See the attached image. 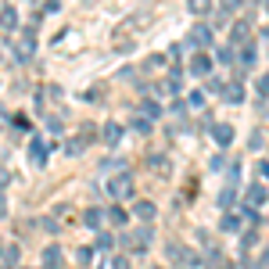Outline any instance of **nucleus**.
<instances>
[{"label":"nucleus","instance_id":"412c9836","mask_svg":"<svg viewBox=\"0 0 269 269\" xmlns=\"http://www.w3.org/2000/svg\"><path fill=\"white\" fill-rule=\"evenodd\" d=\"M262 94H269V75H262V86H258Z\"/></svg>","mask_w":269,"mask_h":269},{"label":"nucleus","instance_id":"ddd939ff","mask_svg":"<svg viewBox=\"0 0 269 269\" xmlns=\"http://www.w3.org/2000/svg\"><path fill=\"white\" fill-rule=\"evenodd\" d=\"M86 226H101V212H97V208L86 212Z\"/></svg>","mask_w":269,"mask_h":269},{"label":"nucleus","instance_id":"4468645a","mask_svg":"<svg viewBox=\"0 0 269 269\" xmlns=\"http://www.w3.org/2000/svg\"><path fill=\"white\" fill-rule=\"evenodd\" d=\"M90 255H94L90 248H79V258H75V262H79V265H90Z\"/></svg>","mask_w":269,"mask_h":269},{"label":"nucleus","instance_id":"0eeeda50","mask_svg":"<svg viewBox=\"0 0 269 269\" xmlns=\"http://www.w3.org/2000/svg\"><path fill=\"white\" fill-rule=\"evenodd\" d=\"M51 151V144H43V140H32V162L36 165H43V155Z\"/></svg>","mask_w":269,"mask_h":269},{"label":"nucleus","instance_id":"a211bd4d","mask_svg":"<svg viewBox=\"0 0 269 269\" xmlns=\"http://www.w3.org/2000/svg\"><path fill=\"white\" fill-rule=\"evenodd\" d=\"M111 269H129V262L126 258H111Z\"/></svg>","mask_w":269,"mask_h":269},{"label":"nucleus","instance_id":"f03ea898","mask_svg":"<svg viewBox=\"0 0 269 269\" xmlns=\"http://www.w3.org/2000/svg\"><path fill=\"white\" fill-rule=\"evenodd\" d=\"M32 47H36V43H32V32H25L22 40L15 43V61H29V58H32Z\"/></svg>","mask_w":269,"mask_h":269},{"label":"nucleus","instance_id":"5701e85b","mask_svg":"<svg viewBox=\"0 0 269 269\" xmlns=\"http://www.w3.org/2000/svg\"><path fill=\"white\" fill-rule=\"evenodd\" d=\"M262 172H265V180H269V162H265V165H262Z\"/></svg>","mask_w":269,"mask_h":269},{"label":"nucleus","instance_id":"423d86ee","mask_svg":"<svg viewBox=\"0 0 269 269\" xmlns=\"http://www.w3.org/2000/svg\"><path fill=\"white\" fill-rule=\"evenodd\" d=\"M43 262H47L51 269H65V262H61V251H58V248H47V251H43Z\"/></svg>","mask_w":269,"mask_h":269},{"label":"nucleus","instance_id":"6ab92c4d","mask_svg":"<svg viewBox=\"0 0 269 269\" xmlns=\"http://www.w3.org/2000/svg\"><path fill=\"white\" fill-rule=\"evenodd\" d=\"M8 183H11V172H8V169H0V187H8Z\"/></svg>","mask_w":269,"mask_h":269},{"label":"nucleus","instance_id":"1a4fd4ad","mask_svg":"<svg viewBox=\"0 0 269 269\" xmlns=\"http://www.w3.org/2000/svg\"><path fill=\"white\" fill-rule=\"evenodd\" d=\"M215 140H219V147H226L230 140H234V129L230 126H215Z\"/></svg>","mask_w":269,"mask_h":269},{"label":"nucleus","instance_id":"4be33fe9","mask_svg":"<svg viewBox=\"0 0 269 269\" xmlns=\"http://www.w3.org/2000/svg\"><path fill=\"white\" fill-rule=\"evenodd\" d=\"M8 212V205H4V194H0V215H4Z\"/></svg>","mask_w":269,"mask_h":269},{"label":"nucleus","instance_id":"2eb2a0df","mask_svg":"<svg viewBox=\"0 0 269 269\" xmlns=\"http://www.w3.org/2000/svg\"><path fill=\"white\" fill-rule=\"evenodd\" d=\"M108 215H111V222H126V212H122V208H111Z\"/></svg>","mask_w":269,"mask_h":269},{"label":"nucleus","instance_id":"7ed1b4c3","mask_svg":"<svg viewBox=\"0 0 269 269\" xmlns=\"http://www.w3.org/2000/svg\"><path fill=\"white\" fill-rule=\"evenodd\" d=\"M212 43V29L208 25H194V36H190V47H205Z\"/></svg>","mask_w":269,"mask_h":269},{"label":"nucleus","instance_id":"f257e3e1","mask_svg":"<svg viewBox=\"0 0 269 269\" xmlns=\"http://www.w3.org/2000/svg\"><path fill=\"white\" fill-rule=\"evenodd\" d=\"M129 190H133V172H119V176H115V180L108 183V194H111L115 201H122V198L129 194Z\"/></svg>","mask_w":269,"mask_h":269},{"label":"nucleus","instance_id":"9d476101","mask_svg":"<svg viewBox=\"0 0 269 269\" xmlns=\"http://www.w3.org/2000/svg\"><path fill=\"white\" fill-rule=\"evenodd\" d=\"M133 212H137L140 219H155V205H151V201H140V205H137Z\"/></svg>","mask_w":269,"mask_h":269},{"label":"nucleus","instance_id":"20e7f679","mask_svg":"<svg viewBox=\"0 0 269 269\" xmlns=\"http://www.w3.org/2000/svg\"><path fill=\"white\" fill-rule=\"evenodd\" d=\"M15 25H18V11H15V8H4V11H0V29L11 32Z\"/></svg>","mask_w":269,"mask_h":269},{"label":"nucleus","instance_id":"f3484780","mask_svg":"<svg viewBox=\"0 0 269 269\" xmlns=\"http://www.w3.org/2000/svg\"><path fill=\"white\" fill-rule=\"evenodd\" d=\"M222 230H237V215H226L222 219Z\"/></svg>","mask_w":269,"mask_h":269},{"label":"nucleus","instance_id":"aec40b11","mask_svg":"<svg viewBox=\"0 0 269 269\" xmlns=\"http://www.w3.org/2000/svg\"><path fill=\"white\" fill-rule=\"evenodd\" d=\"M237 4H241V0H222V8H226V11H234Z\"/></svg>","mask_w":269,"mask_h":269},{"label":"nucleus","instance_id":"9b49d317","mask_svg":"<svg viewBox=\"0 0 269 269\" xmlns=\"http://www.w3.org/2000/svg\"><path fill=\"white\" fill-rule=\"evenodd\" d=\"M208 68H212V61H208V58H198L194 65H190V72H194V75H205Z\"/></svg>","mask_w":269,"mask_h":269},{"label":"nucleus","instance_id":"dca6fc26","mask_svg":"<svg viewBox=\"0 0 269 269\" xmlns=\"http://www.w3.org/2000/svg\"><path fill=\"white\" fill-rule=\"evenodd\" d=\"M222 94H226V101H241V90H237V86H230V90H222Z\"/></svg>","mask_w":269,"mask_h":269},{"label":"nucleus","instance_id":"f8f14e48","mask_svg":"<svg viewBox=\"0 0 269 269\" xmlns=\"http://www.w3.org/2000/svg\"><path fill=\"white\" fill-rule=\"evenodd\" d=\"M190 11H194V15H205V11H208V0H190Z\"/></svg>","mask_w":269,"mask_h":269},{"label":"nucleus","instance_id":"6e6552de","mask_svg":"<svg viewBox=\"0 0 269 269\" xmlns=\"http://www.w3.org/2000/svg\"><path fill=\"white\" fill-rule=\"evenodd\" d=\"M248 198H251L248 205H255V208L265 205V187H248Z\"/></svg>","mask_w":269,"mask_h":269},{"label":"nucleus","instance_id":"39448f33","mask_svg":"<svg viewBox=\"0 0 269 269\" xmlns=\"http://www.w3.org/2000/svg\"><path fill=\"white\" fill-rule=\"evenodd\" d=\"M104 140H108V147H115V144L122 140V126H115V122H108V126H104Z\"/></svg>","mask_w":269,"mask_h":269}]
</instances>
